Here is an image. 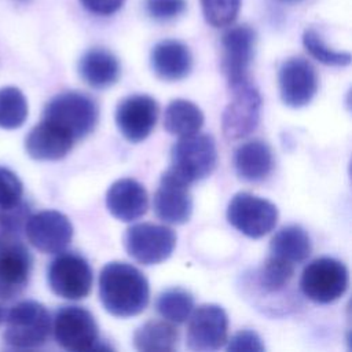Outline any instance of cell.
I'll use <instances>...</instances> for the list:
<instances>
[{
	"mask_svg": "<svg viewBox=\"0 0 352 352\" xmlns=\"http://www.w3.org/2000/svg\"><path fill=\"white\" fill-rule=\"evenodd\" d=\"M294 275V264L271 254L260 267L257 280L260 287L267 293H276L285 289Z\"/></svg>",
	"mask_w": 352,
	"mask_h": 352,
	"instance_id": "4316f807",
	"label": "cell"
},
{
	"mask_svg": "<svg viewBox=\"0 0 352 352\" xmlns=\"http://www.w3.org/2000/svg\"><path fill=\"white\" fill-rule=\"evenodd\" d=\"M98 117L99 109L95 100L76 91L58 94L45 104L43 113V120L58 125L74 140L89 135L96 126Z\"/></svg>",
	"mask_w": 352,
	"mask_h": 352,
	"instance_id": "7a4b0ae2",
	"label": "cell"
},
{
	"mask_svg": "<svg viewBox=\"0 0 352 352\" xmlns=\"http://www.w3.org/2000/svg\"><path fill=\"white\" fill-rule=\"evenodd\" d=\"M151 67L154 73L166 81L184 78L192 66V56L186 44L177 40H164L151 51Z\"/></svg>",
	"mask_w": 352,
	"mask_h": 352,
	"instance_id": "ffe728a7",
	"label": "cell"
},
{
	"mask_svg": "<svg viewBox=\"0 0 352 352\" xmlns=\"http://www.w3.org/2000/svg\"><path fill=\"white\" fill-rule=\"evenodd\" d=\"M302 44L305 50L319 62L329 66H346L351 63V54L344 51H336L330 48L322 37L314 30L307 29L302 34Z\"/></svg>",
	"mask_w": 352,
	"mask_h": 352,
	"instance_id": "f1b7e54d",
	"label": "cell"
},
{
	"mask_svg": "<svg viewBox=\"0 0 352 352\" xmlns=\"http://www.w3.org/2000/svg\"><path fill=\"white\" fill-rule=\"evenodd\" d=\"M81 6L96 15H111L114 12H117L122 4L125 3V0H80Z\"/></svg>",
	"mask_w": 352,
	"mask_h": 352,
	"instance_id": "e575fe53",
	"label": "cell"
},
{
	"mask_svg": "<svg viewBox=\"0 0 352 352\" xmlns=\"http://www.w3.org/2000/svg\"><path fill=\"white\" fill-rule=\"evenodd\" d=\"M188 186L169 168L162 173L153 201L158 219L169 224H184L190 220L192 198Z\"/></svg>",
	"mask_w": 352,
	"mask_h": 352,
	"instance_id": "2e32d148",
	"label": "cell"
},
{
	"mask_svg": "<svg viewBox=\"0 0 352 352\" xmlns=\"http://www.w3.org/2000/svg\"><path fill=\"white\" fill-rule=\"evenodd\" d=\"M282 102L293 109L307 106L318 92L315 67L301 56L286 59L278 74Z\"/></svg>",
	"mask_w": 352,
	"mask_h": 352,
	"instance_id": "5bb4252c",
	"label": "cell"
},
{
	"mask_svg": "<svg viewBox=\"0 0 352 352\" xmlns=\"http://www.w3.org/2000/svg\"><path fill=\"white\" fill-rule=\"evenodd\" d=\"M155 308L164 319L172 323H183L194 309V297L186 289L170 287L157 297Z\"/></svg>",
	"mask_w": 352,
	"mask_h": 352,
	"instance_id": "484cf974",
	"label": "cell"
},
{
	"mask_svg": "<svg viewBox=\"0 0 352 352\" xmlns=\"http://www.w3.org/2000/svg\"><path fill=\"white\" fill-rule=\"evenodd\" d=\"M23 186L19 177L8 168L0 166V212H11L22 201Z\"/></svg>",
	"mask_w": 352,
	"mask_h": 352,
	"instance_id": "4dcf8cb0",
	"label": "cell"
},
{
	"mask_svg": "<svg viewBox=\"0 0 352 352\" xmlns=\"http://www.w3.org/2000/svg\"><path fill=\"white\" fill-rule=\"evenodd\" d=\"M177 342V329L165 320H148L138 327L133 334V345L142 352L175 351Z\"/></svg>",
	"mask_w": 352,
	"mask_h": 352,
	"instance_id": "cb8c5ba5",
	"label": "cell"
},
{
	"mask_svg": "<svg viewBox=\"0 0 352 352\" xmlns=\"http://www.w3.org/2000/svg\"><path fill=\"white\" fill-rule=\"evenodd\" d=\"M349 275L344 263L333 257L311 261L302 271L300 287L305 297L319 304L338 300L348 289Z\"/></svg>",
	"mask_w": 352,
	"mask_h": 352,
	"instance_id": "5b68a950",
	"label": "cell"
},
{
	"mask_svg": "<svg viewBox=\"0 0 352 352\" xmlns=\"http://www.w3.org/2000/svg\"><path fill=\"white\" fill-rule=\"evenodd\" d=\"M21 1H26V0H21Z\"/></svg>",
	"mask_w": 352,
	"mask_h": 352,
	"instance_id": "74e56055",
	"label": "cell"
},
{
	"mask_svg": "<svg viewBox=\"0 0 352 352\" xmlns=\"http://www.w3.org/2000/svg\"><path fill=\"white\" fill-rule=\"evenodd\" d=\"M51 333V318L47 308L33 300L15 304L6 320L4 341L16 349H32L44 345Z\"/></svg>",
	"mask_w": 352,
	"mask_h": 352,
	"instance_id": "3957f363",
	"label": "cell"
},
{
	"mask_svg": "<svg viewBox=\"0 0 352 352\" xmlns=\"http://www.w3.org/2000/svg\"><path fill=\"white\" fill-rule=\"evenodd\" d=\"M256 32L249 25L228 29L221 37V69L230 88L249 80L248 70L254 55Z\"/></svg>",
	"mask_w": 352,
	"mask_h": 352,
	"instance_id": "7c38bea8",
	"label": "cell"
},
{
	"mask_svg": "<svg viewBox=\"0 0 352 352\" xmlns=\"http://www.w3.org/2000/svg\"><path fill=\"white\" fill-rule=\"evenodd\" d=\"M217 162L216 142L210 135L192 133L182 136L170 150L169 169L186 183L208 177Z\"/></svg>",
	"mask_w": 352,
	"mask_h": 352,
	"instance_id": "277c9868",
	"label": "cell"
},
{
	"mask_svg": "<svg viewBox=\"0 0 352 352\" xmlns=\"http://www.w3.org/2000/svg\"><path fill=\"white\" fill-rule=\"evenodd\" d=\"M158 117V104L148 95L124 98L116 109V124L122 136L131 143L144 140L154 129Z\"/></svg>",
	"mask_w": 352,
	"mask_h": 352,
	"instance_id": "9a60e30c",
	"label": "cell"
},
{
	"mask_svg": "<svg viewBox=\"0 0 352 352\" xmlns=\"http://www.w3.org/2000/svg\"><path fill=\"white\" fill-rule=\"evenodd\" d=\"M74 138L58 125L43 120L33 126L25 139L29 157L37 161H56L63 158L73 147Z\"/></svg>",
	"mask_w": 352,
	"mask_h": 352,
	"instance_id": "ac0fdd59",
	"label": "cell"
},
{
	"mask_svg": "<svg viewBox=\"0 0 352 352\" xmlns=\"http://www.w3.org/2000/svg\"><path fill=\"white\" fill-rule=\"evenodd\" d=\"M47 279L51 290L66 300L87 297L92 286L89 263L77 253H60L48 265Z\"/></svg>",
	"mask_w": 352,
	"mask_h": 352,
	"instance_id": "30bf717a",
	"label": "cell"
},
{
	"mask_svg": "<svg viewBox=\"0 0 352 352\" xmlns=\"http://www.w3.org/2000/svg\"><path fill=\"white\" fill-rule=\"evenodd\" d=\"M204 125V114L201 109L190 100L175 99L166 109L164 116V126L170 135L179 138L197 133Z\"/></svg>",
	"mask_w": 352,
	"mask_h": 352,
	"instance_id": "d4e9b609",
	"label": "cell"
},
{
	"mask_svg": "<svg viewBox=\"0 0 352 352\" xmlns=\"http://www.w3.org/2000/svg\"><path fill=\"white\" fill-rule=\"evenodd\" d=\"M286 1H298V0H286Z\"/></svg>",
	"mask_w": 352,
	"mask_h": 352,
	"instance_id": "8d00e7d4",
	"label": "cell"
},
{
	"mask_svg": "<svg viewBox=\"0 0 352 352\" xmlns=\"http://www.w3.org/2000/svg\"><path fill=\"white\" fill-rule=\"evenodd\" d=\"M28 117L25 95L15 87L0 88V128L16 129Z\"/></svg>",
	"mask_w": 352,
	"mask_h": 352,
	"instance_id": "83f0119b",
	"label": "cell"
},
{
	"mask_svg": "<svg viewBox=\"0 0 352 352\" xmlns=\"http://www.w3.org/2000/svg\"><path fill=\"white\" fill-rule=\"evenodd\" d=\"M55 341L72 352L98 349L99 330L95 318L82 307L69 305L56 311L52 326Z\"/></svg>",
	"mask_w": 352,
	"mask_h": 352,
	"instance_id": "52a82bcc",
	"label": "cell"
},
{
	"mask_svg": "<svg viewBox=\"0 0 352 352\" xmlns=\"http://www.w3.org/2000/svg\"><path fill=\"white\" fill-rule=\"evenodd\" d=\"M270 249L271 254L293 264L302 263L311 254V239L302 227L290 224L276 231L271 239Z\"/></svg>",
	"mask_w": 352,
	"mask_h": 352,
	"instance_id": "603a6c76",
	"label": "cell"
},
{
	"mask_svg": "<svg viewBox=\"0 0 352 352\" xmlns=\"http://www.w3.org/2000/svg\"><path fill=\"white\" fill-rule=\"evenodd\" d=\"M186 0H146V10L157 21H169L186 10Z\"/></svg>",
	"mask_w": 352,
	"mask_h": 352,
	"instance_id": "1f68e13d",
	"label": "cell"
},
{
	"mask_svg": "<svg viewBox=\"0 0 352 352\" xmlns=\"http://www.w3.org/2000/svg\"><path fill=\"white\" fill-rule=\"evenodd\" d=\"M29 242L43 253L63 252L73 238V226L67 216L58 210H41L25 221Z\"/></svg>",
	"mask_w": 352,
	"mask_h": 352,
	"instance_id": "4fadbf2b",
	"label": "cell"
},
{
	"mask_svg": "<svg viewBox=\"0 0 352 352\" xmlns=\"http://www.w3.org/2000/svg\"><path fill=\"white\" fill-rule=\"evenodd\" d=\"M109 212L121 221H133L147 210L148 199L144 187L135 179L114 182L106 194Z\"/></svg>",
	"mask_w": 352,
	"mask_h": 352,
	"instance_id": "d6986e66",
	"label": "cell"
},
{
	"mask_svg": "<svg viewBox=\"0 0 352 352\" xmlns=\"http://www.w3.org/2000/svg\"><path fill=\"white\" fill-rule=\"evenodd\" d=\"M206 22L214 28L231 25L239 12L241 0H201Z\"/></svg>",
	"mask_w": 352,
	"mask_h": 352,
	"instance_id": "f546056e",
	"label": "cell"
},
{
	"mask_svg": "<svg viewBox=\"0 0 352 352\" xmlns=\"http://www.w3.org/2000/svg\"><path fill=\"white\" fill-rule=\"evenodd\" d=\"M32 256L16 239L0 250V300H12L29 283Z\"/></svg>",
	"mask_w": 352,
	"mask_h": 352,
	"instance_id": "e0dca14e",
	"label": "cell"
},
{
	"mask_svg": "<svg viewBox=\"0 0 352 352\" xmlns=\"http://www.w3.org/2000/svg\"><path fill=\"white\" fill-rule=\"evenodd\" d=\"M81 78L92 88L111 87L120 77L118 59L107 50L92 48L87 51L78 63Z\"/></svg>",
	"mask_w": 352,
	"mask_h": 352,
	"instance_id": "7402d4cb",
	"label": "cell"
},
{
	"mask_svg": "<svg viewBox=\"0 0 352 352\" xmlns=\"http://www.w3.org/2000/svg\"><path fill=\"white\" fill-rule=\"evenodd\" d=\"M99 298L109 314L129 318L147 307L150 286L142 271L132 264L111 261L100 271Z\"/></svg>",
	"mask_w": 352,
	"mask_h": 352,
	"instance_id": "6da1fadb",
	"label": "cell"
},
{
	"mask_svg": "<svg viewBox=\"0 0 352 352\" xmlns=\"http://www.w3.org/2000/svg\"><path fill=\"white\" fill-rule=\"evenodd\" d=\"M231 91L232 99L223 111L221 129L227 140H239L257 128L261 96L250 80L232 87Z\"/></svg>",
	"mask_w": 352,
	"mask_h": 352,
	"instance_id": "9c48e42d",
	"label": "cell"
},
{
	"mask_svg": "<svg viewBox=\"0 0 352 352\" xmlns=\"http://www.w3.org/2000/svg\"><path fill=\"white\" fill-rule=\"evenodd\" d=\"M124 246L138 263L144 265L160 264L173 253L176 234L166 226L138 223L125 231Z\"/></svg>",
	"mask_w": 352,
	"mask_h": 352,
	"instance_id": "8992f818",
	"label": "cell"
},
{
	"mask_svg": "<svg viewBox=\"0 0 352 352\" xmlns=\"http://www.w3.org/2000/svg\"><path fill=\"white\" fill-rule=\"evenodd\" d=\"M3 320V309H1V307H0V322Z\"/></svg>",
	"mask_w": 352,
	"mask_h": 352,
	"instance_id": "d590c367",
	"label": "cell"
},
{
	"mask_svg": "<svg viewBox=\"0 0 352 352\" xmlns=\"http://www.w3.org/2000/svg\"><path fill=\"white\" fill-rule=\"evenodd\" d=\"M26 216L21 205L10 212L0 213V250L10 242L15 241L16 231L21 228L22 221H26Z\"/></svg>",
	"mask_w": 352,
	"mask_h": 352,
	"instance_id": "d6a6232c",
	"label": "cell"
},
{
	"mask_svg": "<svg viewBox=\"0 0 352 352\" xmlns=\"http://www.w3.org/2000/svg\"><path fill=\"white\" fill-rule=\"evenodd\" d=\"M234 168L236 175L248 182H260L265 179L274 166L271 147L260 139L242 143L234 151Z\"/></svg>",
	"mask_w": 352,
	"mask_h": 352,
	"instance_id": "44dd1931",
	"label": "cell"
},
{
	"mask_svg": "<svg viewBox=\"0 0 352 352\" xmlns=\"http://www.w3.org/2000/svg\"><path fill=\"white\" fill-rule=\"evenodd\" d=\"M227 219L239 232L256 239L272 231L278 220V208L265 198L238 192L228 204Z\"/></svg>",
	"mask_w": 352,
	"mask_h": 352,
	"instance_id": "ba28073f",
	"label": "cell"
},
{
	"mask_svg": "<svg viewBox=\"0 0 352 352\" xmlns=\"http://www.w3.org/2000/svg\"><path fill=\"white\" fill-rule=\"evenodd\" d=\"M227 351L230 352H263L264 344L260 336L253 330H241L227 340Z\"/></svg>",
	"mask_w": 352,
	"mask_h": 352,
	"instance_id": "836d02e7",
	"label": "cell"
},
{
	"mask_svg": "<svg viewBox=\"0 0 352 352\" xmlns=\"http://www.w3.org/2000/svg\"><path fill=\"white\" fill-rule=\"evenodd\" d=\"M228 316L216 304H202L188 316L187 346L191 351H217L227 342Z\"/></svg>",
	"mask_w": 352,
	"mask_h": 352,
	"instance_id": "8fae6325",
	"label": "cell"
}]
</instances>
